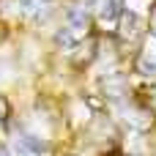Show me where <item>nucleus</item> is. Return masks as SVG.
Segmentation results:
<instances>
[{"mask_svg": "<svg viewBox=\"0 0 156 156\" xmlns=\"http://www.w3.org/2000/svg\"><path fill=\"white\" fill-rule=\"evenodd\" d=\"M85 25H88V19H85V14L82 11H71L69 14V27L66 30H85ZM60 41H71V33H60Z\"/></svg>", "mask_w": 156, "mask_h": 156, "instance_id": "f257e3e1", "label": "nucleus"}, {"mask_svg": "<svg viewBox=\"0 0 156 156\" xmlns=\"http://www.w3.org/2000/svg\"><path fill=\"white\" fill-rule=\"evenodd\" d=\"M19 145H22L25 151H30V154H41V151H44V143H38V140L30 137V134H25V137L19 140Z\"/></svg>", "mask_w": 156, "mask_h": 156, "instance_id": "f03ea898", "label": "nucleus"}, {"mask_svg": "<svg viewBox=\"0 0 156 156\" xmlns=\"http://www.w3.org/2000/svg\"><path fill=\"white\" fill-rule=\"evenodd\" d=\"M22 3H25V5H27V8H25V11H30V14H36V11H38V8H41V0H22Z\"/></svg>", "mask_w": 156, "mask_h": 156, "instance_id": "7ed1b4c3", "label": "nucleus"}]
</instances>
